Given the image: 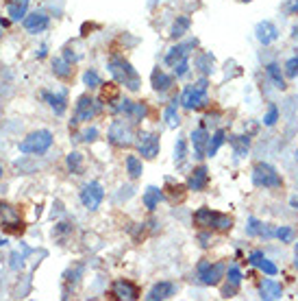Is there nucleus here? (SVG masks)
<instances>
[{
	"mask_svg": "<svg viewBox=\"0 0 298 301\" xmlns=\"http://www.w3.org/2000/svg\"><path fill=\"white\" fill-rule=\"evenodd\" d=\"M296 269H298V242H296Z\"/></svg>",
	"mask_w": 298,
	"mask_h": 301,
	"instance_id": "obj_50",
	"label": "nucleus"
},
{
	"mask_svg": "<svg viewBox=\"0 0 298 301\" xmlns=\"http://www.w3.org/2000/svg\"><path fill=\"white\" fill-rule=\"evenodd\" d=\"M190 24H192V22H190V17H188V15H181V17H176V22H174V26H172V33H170V35H172L174 40L183 38V35L190 31Z\"/></svg>",
	"mask_w": 298,
	"mask_h": 301,
	"instance_id": "obj_33",
	"label": "nucleus"
},
{
	"mask_svg": "<svg viewBox=\"0 0 298 301\" xmlns=\"http://www.w3.org/2000/svg\"><path fill=\"white\" fill-rule=\"evenodd\" d=\"M66 164H68L70 172H74V175H81V172H83V155H81L79 151H72V153L68 155Z\"/></svg>",
	"mask_w": 298,
	"mask_h": 301,
	"instance_id": "obj_34",
	"label": "nucleus"
},
{
	"mask_svg": "<svg viewBox=\"0 0 298 301\" xmlns=\"http://www.w3.org/2000/svg\"><path fill=\"white\" fill-rule=\"evenodd\" d=\"M137 151L142 153V157L155 160L157 155H159V135L142 131V133L137 135Z\"/></svg>",
	"mask_w": 298,
	"mask_h": 301,
	"instance_id": "obj_11",
	"label": "nucleus"
},
{
	"mask_svg": "<svg viewBox=\"0 0 298 301\" xmlns=\"http://www.w3.org/2000/svg\"><path fill=\"white\" fill-rule=\"evenodd\" d=\"M207 147H209V133L200 125L196 131H192V149H194V155H196L198 160H202L204 155H207Z\"/></svg>",
	"mask_w": 298,
	"mask_h": 301,
	"instance_id": "obj_13",
	"label": "nucleus"
},
{
	"mask_svg": "<svg viewBox=\"0 0 298 301\" xmlns=\"http://www.w3.org/2000/svg\"><path fill=\"white\" fill-rule=\"evenodd\" d=\"M229 142L233 144L235 155H239V157H244V155L248 153V147H250V138H248V135H233V138H229Z\"/></svg>",
	"mask_w": 298,
	"mask_h": 301,
	"instance_id": "obj_32",
	"label": "nucleus"
},
{
	"mask_svg": "<svg viewBox=\"0 0 298 301\" xmlns=\"http://www.w3.org/2000/svg\"><path fill=\"white\" fill-rule=\"evenodd\" d=\"M185 155H188V147H185V140H176V147H174V162H176V164H183Z\"/></svg>",
	"mask_w": 298,
	"mask_h": 301,
	"instance_id": "obj_42",
	"label": "nucleus"
},
{
	"mask_svg": "<svg viewBox=\"0 0 298 301\" xmlns=\"http://www.w3.org/2000/svg\"><path fill=\"white\" fill-rule=\"evenodd\" d=\"M196 66L202 70V72H211L213 68V57H211V55H198V57H196Z\"/></svg>",
	"mask_w": 298,
	"mask_h": 301,
	"instance_id": "obj_40",
	"label": "nucleus"
},
{
	"mask_svg": "<svg viewBox=\"0 0 298 301\" xmlns=\"http://www.w3.org/2000/svg\"><path fill=\"white\" fill-rule=\"evenodd\" d=\"M83 83H85L89 90H94V87H100L102 85V79H100V75L96 70H85V75H83Z\"/></svg>",
	"mask_w": 298,
	"mask_h": 301,
	"instance_id": "obj_36",
	"label": "nucleus"
},
{
	"mask_svg": "<svg viewBox=\"0 0 298 301\" xmlns=\"http://www.w3.org/2000/svg\"><path fill=\"white\" fill-rule=\"evenodd\" d=\"M100 87H102V94H100V100H107V103H109V105H114V103H116V100H118V94H120V92H118V85H116V83H107V85H105V83H102Z\"/></svg>",
	"mask_w": 298,
	"mask_h": 301,
	"instance_id": "obj_35",
	"label": "nucleus"
},
{
	"mask_svg": "<svg viewBox=\"0 0 298 301\" xmlns=\"http://www.w3.org/2000/svg\"><path fill=\"white\" fill-rule=\"evenodd\" d=\"M0 227L7 232V234H22L24 232V221L20 216V209L9 205V203H0Z\"/></svg>",
	"mask_w": 298,
	"mask_h": 301,
	"instance_id": "obj_5",
	"label": "nucleus"
},
{
	"mask_svg": "<svg viewBox=\"0 0 298 301\" xmlns=\"http://www.w3.org/2000/svg\"><path fill=\"white\" fill-rule=\"evenodd\" d=\"M285 77H290V79H296L298 77V55L292 59H287L285 63Z\"/></svg>",
	"mask_w": 298,
	"mask_h": 301,
	"instance_id": "obj_44",
	"label": "nucleus"
},
{
	"mask_svg": "<svg viewBox=\"0 0 298 301\" xmlns=\"http://www.w3.org/2000/svg\"><path fill=\"white\" fill-rule=\"evenodd\" d=\"M218 212H213L209 207H198L196 212H194V225L196 227H213V221H216Z\"/></svg>",
	"mask_w": 298,
	"mask_h": 301,
	"instance_id": "obj_25",
	"label": "nucleus"
},
{
	"mask_svg": "<svg viewBox=\"0 0 298 301\" xmlns=\"http://www.w3.org/2000/svg\"><path fill=\"white\" fill-rule=\"evenodd\" d=\"M227 279H229V284L233 288H239V284H241V271L237 267H231L229 273H227Z\"/></svg>",
	"mask_w": 298,
	"mask_h": 301,
	"instance_id": "obj_39",
	"label": "nucleus"
},
{
	"mask_svg": "<svg viewBox=\"0 0 298 301\" xmlns=\"http://www.w3.org/2000/svg\"><path fill=\"white\" fill-rule=\"evenodd\" d=\"M114 295L118 299H126V301H133V299H139V288L128 279H120L114 284Z\"/></svg>",
	"mask_w": 298,
	"mask_h": 301,
	"instance_id": "obj_16",
	"label": "nucleus"
},
{
	"mask_svg": "<svg viewBox=\"0 0 298 301\" xmlns=\"http://www.w3.org/2000/svg\"><path fill=\"white\" fill-rule=\"evenodd\" d=\"M29 3L31 0H9L7 3V13L11 20H24L26 11H29Z\"/></svg>",
	"mask_w": 298,
	"mask_h": 301,
	"instance_id": "obj_24",
	"label": "nucleus"
},
{
	"mask_svg": "<svg viewBox=\"0 0 298 301\" xmlns=\"http://www.w3.org/2000/svg\"><path fill=\"white\" fill-rule=\"evenodd\" d=\"M81 203L85 205L87 209H91V212H96V209L100 207L102 199H105V190H102V186L98 184V181H89V184H85L81 188Z\"/></svg>",
	"mask_w": 298,
	"mask_h": 301,
	"instance_id": "obj_9",
	"label": "nucleus"
},
{
	"mask_svg": "<svg viewBox=\"0 0 298 301\" xmlns=\"http://www.w3.org/2000/svg\"><path fill=\"white\" fill-rule=\"evenodd\" d=\"M48 24H50V17L46 15L44 11L26 13V17H24V29H26V33H31V35H37V33L46 31L48 29Z\"/></svg>",
	"mask_w": 298,
	"mask_h": 301,
	"instance_id": "obj_12",
	"label": "nucleus"
},
{
	"mask_svg": "<svg viewBox=\"0 0 298 301\" xmlns=\"http://www.w3.org/2000/svg\"><path fill=\"white\" fill-rule=\"evenodd\" d=\"M163 120H165V125L170 127V129H176V127L181 125V118H179V100H176V98L165 107V112H163Z\"/></svg>",
	"mask_w": 298,
	"mask_h": 301,
	"instance_id": "obj_26",
	"label": "nucleus"
},
{
	"mask_svg": "<svg viewBox=\"0 0 298 301\" xmlns=\"http://www.w3.org/2000/svg\"><path fill=\"white\" fill-rule=\"evenodd\" d=\"M172 68H174V77H176V79H181V77H185V75L190 72V59L185 57V59H181L179 63H174Z\"/></svg>",
	"mask_w": 298,
	"mask_h": 301,
	"instance_id": "obj_41",
	"label": "nucleus"
},
{
	"mask_svg": "<svg viewBox=\"0 0 298 301\" xmlns=\"http://www.w3.org/2000/svg\"><path fill=\"white\" fill-rule=\"evenodd\" d=\"M241 3H250V0H241Z\"/></svg>",
	"mask_w": 298,
	"mask_h": 301,
	"instance_id": "obj_54",
	"label": "nucleus"
},
{
	"mask_svg": "<svg viewBox=\"0 0 298 301\" xmlns=\"http://www.w3.org/2000/svg\"><path fill=\"white\" fill-rule=\"evenodd\" d=\"M3 244H5V240H3V238H0V247H3Z\"/></svg>",
	"mask_w": 298,
	"mask_h": 301,
	"instance_id": "obj_52",
	"label": "nucleus"
},
{
	"mask_svg": "<svg viewBox=\"0 0 298 301\" xmlns=\"http://www.w3.org/2000/svg\"><path fill=\"white\" fill-rule=\"evenodd\" d=\"M196 40H192V42H185V44H179V46H174V48H170V52L165 55V63L167 66H174V63H179L181 59H185L190 55V48H194L196 46Z\"/></svg>",
	"mask_w": 298,
	"mask_h": 301,
	"instance_id": "obj_19",
	"label": "nucleus"
},
{
	"mask_svg": "<svg viewBox=\"0 0 298 301\" xmlns=\"http://www.w3.org/2000/svg\"><path fill=\"white\" fill-rule=\"evenodd\" d=\"M153 87H155V92H167L172 85H174V77L170 75H165V72L161 68H155L153 70Z\"/></svg>",
	"mask_w": 298,
	"mask_h": 301,
	"instance_id": "obj_22",
	"label": "nucleus"
},
{
	"mask_svg": "<svg viewBox=\"0 0 298 301\" xmlns=\"http://www.w3.org/2000/svg\"><path fill=\"white\" fill-rule=\"evenodd\" d=\"M42 98L48 103V107L52 109L57 116H63L66 114V109H68V96L63 94V92H57V94H52V92H42Z\"/></svg>",
	"mask_w": 298,
	"mask_h": 301,
	"instance_id": "obj_18",
	"label": "nucleus"
},
{
	"mask_svg": "<svg viewBox=\"0 0 298 301\" xmlns=\"http://www.w3.org/2000/svg\"><path fill=\"white\" fill-rule=\"evenodd\" d=\"M266 75L274 83V87H278V90H285L287 87L285 85V77H283L281 68H278V63H268V66H266Z\"/></svg>",
	"mask_w": 298,
	"mask_h": 301,
	"instance_id": "obj_28",
	"label": "nucleus"
},
{
	"mask_svg": "<svg viewBox=\"0 0 298 301\" xmlns=\"http://www.w3.org/2000/svg\"><path fill=\"white\" fill-rule=\"evenodd\" d=\"M207 184H209V170H207V166H202L200 164V166L194 168V172L190 175L188 188L194 190V192H202V190L207 188Z\"/></svg>",
	"mask_w": 298,
	"mask_h": 301,
	"instance_id": "obj_15",
	"label": "nucleus"
},
{
	"mask_svg": "<svg viewBox=\"0 0 298 301\" xmlns=\"http://www.w3.org/2000/svg\"><path fill=\"white\" fill-rule=\"evenodd\" d=\"M163 199V192H161V188H146V192H144V205L151 209V212H155L157 205H159V201Z\"/></svg>",
	"mask_w": 298,
	"mask_h": 301,
	"instance_id": "obj_27",
	"label": "nucleus"
},
{
	"mask_svg": "<svg viewBox=\"0 0 298 301\" xmlns=\"http://www.w3.org/2000/svg\"><path fill=\"white\" fill-rule=\"evenodd\" d=\"M167 184H170V181H167ZM183 197H185V186H181V184H176V186L170 184V199H172V201H174V199L181 201Z\"/></svg>",
	"mask_w": 298,
	"mask_h": 301,
	"instance_id": "obj_46",
	"label": "nucleus"
},
{
	"mask_svg": "<svg viewBox=\"0 0 298 301\" xmlns=\"http://www.w3.org/2000/svg\"><path fill=\"white\" fill-rule=\"evenodd\" d=\"M225 264L222 262H216V264H211L209 260H200L198 262V269H196V273H198V281L200 284H204V286H216V284H220V279L225 277Z\"/></svg>",
	"mask_w": 298,
	"mask_h": 301,
	"instance_id": "obj_6",
	"label": "nucleus"
},
{
	"mask_svg": "<svg viewBox=\"0 0 298 301\" xmlns=\"http://www.w3.org/2000/svg\"><path fill=\"white\" fill-rule=\"evenodd\" d=\"M111 107H114V112H116V114H122V116L128 118L131 122L144 120L146 114H148L146 103H133V100H128V98H124V100H116V103L111 105Z\"/></svg>",
	"mask_w": 298,
	"mask_h": 301,
	"instance_id": "obj_8",
	"label": "nucleus"
},
{
	"mask_svg": "<svg viewBox=\"0 0 298 301\" xmlns=\"http://www.w3.org/2000/svg\"><path fill=\"white\" fill-rule=\"evenodd\" d=\"M276 120H278V107L272 103V105L268 107V114L264 116V125H266V127H274Z\"/></svg>",
	"mask_w": 298,
	"mask_h": 301,
	"instance_id": "obj_38",
	"label": "nucleus"
},
{
	"mask_svg": "<svg viewBox=\"0 0 298 301\" xmlns=\"http://www.w3.org/2000/svg\"><path fill=\"white\" fill-rule=\"evenodd\" d=\"M50 147H52V133L48 129H40V131L29 133L20 142V153H24V155H44Z\"/></svg>",
	"mask_w": 298,
	"mask_h": 301,
	"instance_id": "obj_2",
	"label": "nucleus"
},
{
	"mask_svg": "<svg viewBox=\"0 0 298 301\" xmlns=\"http://www.w3.org/2000/svg\"><path fill=\"white\" fill-rule=\"evenodd\" d=\"M253 184L257 188H266V190H278L283 186V177L276 172L274 166H270L266 162H259L253 168Z\"/></svg>",
	"mask_w": 298,
	"mask_h": 301,
	"instance_id": "obj_4",
	"label": "nucleus"
},
{
	"mask_svg": "<svg viewBox=\"0 0 298 301\" xmlns=\"http://www.w3.org/2000/svg\"><path fill=\"white\" fill-rule=\"evenodd\" d=\"M255 33H257V40L262 42L264 46H268V44H272V42L278 40V29H276L272 22H268V20L259 22L257 29H255Z\"/></svg>",
	"mask_w": 298,
	"mask_h": 301,
	"instance_id": "obj_17",
	"label": "nucleus"
},
{
	"mask_svg": "<svg viewBox=\"0 0 298 301\" xmlns=\"http://www.w3.org/2000/svg\"><path fill=\"white\" fill-rule=\"evenodd\" d=\"M126 172H128V177H131V179L142 177L144 166H142V160H139L137 155H128V157H126Z\"/></svg>",
	"mask_w": 298,
	"mask_h": 301,
	"instance_id": "obj_31",
	"label": "nucleus"
},
{
	"mask_svg": "<svg viewBox=\"0 0 298 301\" xmlns=\"http://www.w3.org/2000/svg\"><path fill=\"white\" fill-rule=\"evenodd\" d=\"M246 232H248V236H262V238H272L276 229H272V227L266 225V223H262V221H257V218H248Z\"/></svg>",
	"mask_w": 298,
	"mask_h": 301,
	"instance_id": "obj_23",
	"label": "nucleus"
},
{
	"mask_svg": "<svg viewBox=\"0 0 298 301\" xmlns=\"http://www.w3.org/2000/svg\"><path fill=\"white\" fill-rule=\"evenodd\" d=\"M52 72L59 79H70L72 77V63L66 57H57V59L52 61Z\"/></svg>",
	"mask_w": 298,
	"mask_h": 301,
	"instance_id": "obj_29",
	"label": "nucleus"
},
{
	"mask_svg": "<svg viewBox=\"0 0 298 301\" xmlns=\"http://www.w3.org/2000/svg\"><path fill=\"white\" fill-rule=\"evenodd\" d=\"M274 236H276V238L281 240V242H290L292 236H294V229H292V227H287V225H281V227H278V229L274 232Z\"/></svg>",
	"mask_w": 298,
	"mask_h": 301,
	"instance_id": "obj_43",
	"label": "nucleus"
},
{
	"mask_svg": "<svg viewBox=\"0 0 298 301\" xmlns=\"http://www.w3.org/2000/svg\"><path fill=\"white\" fill-rule=\"evenodd\" d=\"M3 172H5V170H3V166H0V177H3Z\"/></svg>",
	"mask_w": 298,
	"mask_h": 301,
	"instance_id": "obj_51",
	"label": "nucleus"
},
{
	"mask_svg": "<svg viewBox=\"0 0 298 301\" xmlns=\"http://www.w3.org/2000/svg\"><path fill=\"white\" fill-rule=\"evenodd\" d=\"M0 38H3V29H0Z\"/></svg>",
	"mask_w": 298,
	"mask_h": 301,
	"instance_id": "obj_53",
	"label": "nucleus"
},
{
	"mask_svg": "<svg viewBox=\"0 0 298 301\" xmlns=\"http://www.w3.org/2000/svg\"><path fill=\"white\" fill-rule=\"evenodd\" d=\"M233 227V218L227 216V214H218L216 221H213V227L211 229H218V232H229Z\"/></svg>",
	"mask_w": 298,
	"mask_h": 301,
	"instance_id": "obj_37",
	"label": "nucleus"
},
{
	"mask_svg": "<svg viewBox=\"0 0 298 301\" xmlns=\"http://www.w3.org/2000/svg\"><path fill=\"white\" fill-rule=\"evenodd\" d=\"M290 205H292L294 209H298V197H292V199H290Z\"/></svg>",
	"mask_w": 298,
	"mask_h": 301,
	"instance_id": "obj_48",
	"label": "nucleus"
},
{
	"mask_svg": "<svg viewBox=\"0 0 298 301\" xmlns=\"http://www.w3.org/2000/svg\"><path fill=\"white\" fill-rule=\"evenodd\" d=\"M248 262L253 264V267H257L259 271H264L266 275H270V277H274L276 273H278L276 264H274V262H270V260L266 258V253H264V251H259V249L248 255Z\"/></svg>",
	"mask_w": 298,
	"mask_h": 301,
	"instance_id": "obj_14",
	"label": "nucleus"
},
{
	"mask_svg": "<svg viewBox=\"0 0 298 301\" xmlns=\"http://www.w3.org/2000/svg\"><path fill=\"white\" fill-rule=\"evenodd\" d=\"M176 286L172 284V281H159V284H155L151 288V293L146 295L148 301H161V299H170L174 295Z\"/></svg>",
	"mask_w": 298,
	"mask_h": 301,
	"instance_id": "obj_20",
	"label": "nucleus"
},
{
	"mask_svg": "<svg viewBox=\"0 0 298 301\" xmlns=\"http://www.w3.org/2000/svg\"><path fill=\"white\" fill-rule=\"evenodd\" d=\"M259 293H262L259 297L266 299V301H270V299H281L283 286L278 284V281H274V279H264L262 286H259Z\"/></svg>",
	"mask_w": 298,
	"mask_h": 301,
	"instance_id": "obj_21",
	"label": "nucleus"
},
{
	"mask_svg": "<svg viewBox=\"0 0 298 301\" xmlns=\"http://www.w3.org/2000/svg\"><path fill=\"white\" fill-rule=\"evenodd\" d=\"M287 15H298V0H287V3L281 7Z\"/></svg>",
	"mask_w": 298,
	"mask_h": 301,
	"instance_id": "obj_47",
	"label": "nucleus"
},
{
	"mask_svg": "<svg viewBox=\"0 0 298 301\" xmlns=\"http://www.w3.org/2000/svg\"><path fill=\"white\" fill-rule=\"evenodd\" d=\"M227 142V133H225V129H218L216 133L209 138V147H207V157H213L218 151H220V147Z\"/></svg>",
	"mask_w": 298,
	"mask_h": 301,
	"instance_id": "obj_30",
	"label": "nucleus"
},
{
	"mask_svg": "<svg viewBox=\"0 0 298 301\" xmlns=\"http://www.w3.org/2000/svg\"><path fill=\"white\" fill-rule=\"evenodd\" d=\"M181 105L185 109H202L209 105V96H207V79H200L198 83L188 85L181 94Z\"/></svg>",
	"mask_w": 298,
	"mask_h": 301,
	"instance_id": "obj_3",
	"label": "nucleus"
},
{
	"mask_svg": "<svg viewBox=\"0 0 298 301\" xmlns=\"http://www.w3.org/2000/svg\"><path fill=\"white\" fill-rule=\"evenodd\" d=\"M109 72L114 75L116 83L124 85L126 90H131V92H137L139 85H142V79H139L135 68L122 57H111L109 59Z\"/></svg>",
	"mask_w": 298,
	"mask_h": 301,
	"instance_id": "obj_1",
	"label": "nucleus"
},
{
	"mask_svg": "<svg viewBox=\"0 0 298 301\" xmlns=\"http://www.w3.org/2000/svg\"><path fill=\"white\" fill-rule=\"evenodd\" d=\"M96 138H98V129H96V127H87V129L81 133L79 140H81V142H94Z\"/></svg>",
	"mask_w": 298,
	"mask_h": 301,
	"instance_id": "obj_45",
	"label": "nucleus"
},
{
	"mask_svg": "<svg viewBox=\"0 0 298 301\" xmlns=\"http://www.w3.org/2000/svg\"><path fill=\"white\" fill-rule=\"evenodd\" d=\"M100 112V103L98 100H94L91 96H81L77 100V116H74L72 125H79V122H85V120H91L96 114Z\"/></svg>",
	"mask_w": 298,
	"mask_h": 301,
	"instance_id": "obj_10",
	"label": "nucleus"
},
{
	"mask_svg": "<svg viewBox=\"0 0 298 301\" xmlns=\"http://www.w3.org/2000/svg\"><path fill=\"white\" fill-rule=\"evenodd\" d=\"M109 142L114 144V147H131L133 144V129L131 125L124 122V120H114L109 127V133H107Z\"/></svg>",
	"mask_w": 298,
	"mask_h": 301,
	"instance_id": "obj_7",
	"label": "nucleus"
},
{
	"mask_svg": "<svg viewBox=\"0 0 298 301\" xmlns=\"http://www.w3.org/2000/svg\"><path fill=\"white\" fill-rule=\"evenodd\" d=\"M37 57H46V46L40 48V55H37Z\"/></svg>",
	"mask_w": 298,
	"mask_h": 301,
	"instance_id": "obj_49",
	"label": "nucleus"
}]
</instances>
